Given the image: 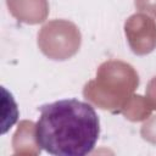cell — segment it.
<instances>
[{
    "label": "cell",
    "instance_id": "6da1fadb",
    "mask_svg": "<svg viewBox=\"0 0 156 156\" xmlns=\"http://www.w3.org/2000/svg\"><path fill=\"white\" fill-rule=\"evenodd\" d=\"M100 134L94 107L77 99H63L40 107L35 123L37 145L56 156H84L91 152Z\"/></svg>",
    "mask_w": 156,
    "mask_h": 156
}]
</instances>
